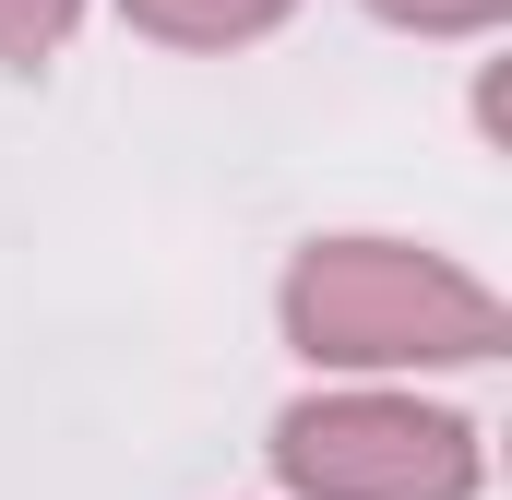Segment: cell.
<instances>
[{"label": "cell", "mask_w": 512, "mask_h": 500, "mask_svg": "<svg viewBox=\"0 0 512 500\" xmlns=\"http://www.w3.org/2000/svg\"><path fill=\"white\" fill-rule=\"evenodd\" d=\"M274 310L310 370H477L512 346L501 286L417 239H310Z\"/></svg>", "instance_id": "6da1fadb"}, {"label": "cell", "mask_w": 512, "mask_h": 500, "mask_svg": "<svg viewBox=\"0 0 512 500\" xmlns=\"http://www.w3.org/2000/svg\"><path fill=\"white\" fill-rule=\"evenodd\" d=\"M274 477L298 500H477L489 489V441L453 405L346 381V393H298L274 417Z\"/></svg>", "instance_id": "7a4b0ae2"}, {"label": "cell", "mask_w": 512, "mask_h": 500, "mask_svg": "<svg viewBox=\"0 0 512 500\" xmlns=\"http://www.w3.org/2000/svg\"><path fill=\"white\" fill-rule=\"evenodd\" d=\"M120 12H131V36H155V48H251L298 0H120Z\"/></svg>", "instance_id": "3957f363"}, {"label": "cell", "mask_w": 512, "mask_h": 500, "mask_svg": "<svg viewBox=\"0 0 512 500\" xmlns=\"http://www.w3.org/2000/svg\"><path fill=\"white\" fill-rule=\"evenodd\" d=\"M72 24H84V0H0V72L60 60V48H72Z\"/></svg>", "instance_id": "277c9868"}, {"label": "cell", "mask_w": 512, "mask_h": 500, "mask_svg": "<svg viewBox=\"0 0 512 500\" xmlns=\"http://www.w3.org/2000/svg\"><path fill=\"white\" fill-rule=\"evenodd\" d=\"M382 24H405V36H489L512 0H370Z\"/></svg>", "instance_id": "5b68a950"}]
</instances>
